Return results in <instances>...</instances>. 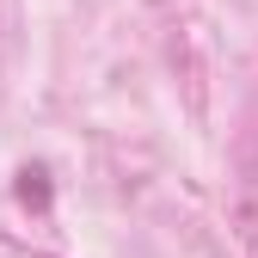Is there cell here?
Segmentation results:
<instances>
[{"instance_id": "cell-1", "label": "cell", "mask_w": 258, "mask_h": 258, "mask_svg": "<svg viewBox=\"0 0 258 258\" xmlns=\"http://www.w3.org/2000/svg\"><path fill=\"white\" fill-rule=\"evenodd\" d=\"M19 203H25V209H49V184H43L37 166H25V172H19Z\"/></svg>"}]
</instances>
